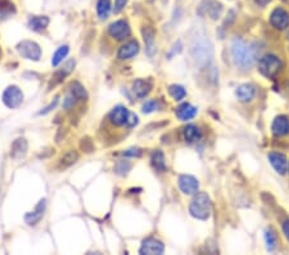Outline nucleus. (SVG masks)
<instances>
[{"instance_id":"1","label":"nucleus","mask_w":289,"mask_h":255,"mask_svg":"<svg viewBox=\"0 0 289 255\" xmlns=\"http://www.w3.org/2000/svg\"><path fill=\"white\" fill-rule=\"evenodd\" d=\"M261 53L259 43H252V44H245L244 40L234 39L231 44V57L237 66L248 69L252 67L257 62Z\"/></svg>"},{"instance_id":"2","label":"nucleus","mask_w":289,"mask_h":255,"mask_svg":"<svg viewBox=\"0 0 289 255\" xmlns=\"http://www.w3.org/2000/svg\"><path fill=\"white\" fill-rule=\"evenodd\" d=\"M189 213L193 218L199 220H207L212 213L211 199L204 192H197L189 205Z\"/></svg>"},{"instance_id":"3","label":"nucleus","mask_w":289,"mask_h":255,"mask_svg":"<svg viewBox=\"0 0 289 255\" xmlns=\"http://www.w3.org/2000/svg\"><path fill=\"white\" fill-rule=\"evenodd\" d=\"M190 53L199 66H204L212 59V44L206 36H197L190 45Z\"/></svg>"},{"instance_id":"4","label":"nucleus","mask_w":289,"mask_h":255,"mask_svg":"<svg viewBox=\"0 0 289 255\" xmlns=\"http://www.w3.org/2000/svg\"><path fill=\"white\" fill-rule=\"evenodd\" d=\"M283 63H281L280 58L274 54H267V56L262 57L259 62V70L265 78H274L280 72Z\"/></svg>"},{"instance_id":"5","label":"nucleus","mask_w":289,"mask_h":255,"mask_svg":"<svg viewBox=\"0 0 289 255\" xmlns=\"http://www.w3.org/2000/svg\"><path fill=\"white\" fill-rule=\"evenodd\" d=\"M17 50H18L19 56H22V58L28 59V61H39L43 54L40 45L32 40H22L17 45Z\"/></svg>"},{"instance_id":"6","label":"nucleus","mask_w":289,"mask_h":255,"mask_svg":"<svg viewBox=\"0 0 289 255\" xmlns=\"http://www.w3.org/2000/svg\"><path fill=\"white\" fill-rule=\"evenodd\" d=\"M23 93L22 90L18 88L17 85H9L8 88L4 89L3 92V103L11 110H14V108H18L19 106L23 103Z\"/></svg>"},{"instance_id":"7","label":"nucleus","mask_w":289,"mask_h":255,"mask_svg":"<svg viewBox=\"0 0 289 255\" xmlns=\"http://www.w3.org/2000/svg\"><path fill=\"white\" fill-rule=\"evenodd\" d=\"M269 20L276 30H285L289 27V12L283 7H275L270 13Z\"/></svg>"},{"instance_id":"8","label":"nucleus","mask_w":289,"mask_h":255,"mask_svg":"<svg viewBox=\"0 0 289 255\" xmlns=\"http://www.w3.org/2000/svg\"><path fill=\"white\" fill-rule=\"evenodd\" d=\"M108 34L116 40H124L131 34V27L126 20H117L108 26Z\"/></svg>"},{"instance_id":"9","label":"nucleus","mask_w":289,"mask_h":255,"mask_svg":"<svg viewBox=\"0 0 289 255\" xmlns=\"http://www.w3.org/2000/svg\"><path fill=\"white\" fill-rule=\"evenodd\" d=\"M165 251V245L160 240L154 237H148L143 241L139 252L143 255H161Z\"/></svg>"},{"instance_id":"10","label":"nucleus","mask_w":289,"mask_h":255,"mask_svg":"<svg viewBox=\"0 0 289 255\" xmlns=\"http://www.w3.org/2000/svg\"><path fill=\"white\" fill-rule=\"evenodd\" d=\"M177 184H179L180 191L184 195H196L199 188L198 179L189 174L180 175L179 180H177Z\"/></svg>"},{"instance_id":"11","label":"nucleus","mask_w":289,"mask_h":255,"mask_svg":"<svg viewBox=\"0 0 289 255\" xmlns=\"http://www.w3.org/2000/svg\"><path fill=\"white\" fill-rule=\"evenodd\" d=\"M130 111L127 110L125 106H116L111 110L110 115H108V119L112 122L115 126H124L127 124V120H129Z\"/></svg>"},{"instance_id":"12","label":"nucleus","mask_w":289,"mask_h":255,"mask_svg":"<svg viewBox=\"0 0 289 255\" xmlns=\"http://www.w3.org/2000/svg\"><path fill=\"white\" fill-rule=\"evenodd\" d=\"M45 210H47V199H42L32 211H28V213L26 214L25 222L27 223L28 226H36L43 219Z\"/></svg>"},{"instance_id":"13","label":"nucleus","mask_w":289,"mask_h":255,"mask_svg":"<svg viewBox=\"0 0 289 255\" xmlns=\"http://www.w3.org/2000/svg\"><path fill=\"white\" fill-rule=\"evenodd\" d=\"M139 49H140V45H139L138 40H129V42L120 47L119 52H117V57H119V59H122V61L131 59L138 54Z\"/></svg>"},{"instance_id":"14","label":"nucleus","mask_w":289,"mask_h":255,"mask_svg":"<svg viewBox=\"0 0 289 255\" xmlns=\"http://www.w3.org/2000/svg\"><path fill=\"white\" fill-rule=\"evenodd\" d=\"M269 161L271 164V167L279 173V174H285L288 172V160L286 156L280 152H270L269 153Z\"/></svg>"},{"instance_id":"15","label":"nucleus","mask_w":289,"mask_h":255,"mask_svg":"<svg viewBox=\"0 0 289 255\" xmlns=\"http://www.w3.org/2000/svg\"><path fill=\"white\" fill-rule=\"evenodd\" d=\"M271 132L276 137H283L289 134V117L285 115L276 116L271 124Z\"/></svg>"},{"instance_id":"16","label":"nucleus","mask_w":289,"mask_h":255,"mask_svg":"<svg viewBox=\"0 0 289 255\" xmlns=\"http://www.w3.org/2000/svg\"><path fill=\"white\" fill-rule=\"evenodd\" d=\"M197 112H198L197 107H194V106L190 105V103H182V105H180L179 107H176V110H175V115H176L177 119L182 120V121H189V120L194 119Z\"/></svg>"},{"instance_id":"17","label":"nucleus","mask_w":289,"mask_h":255,"mask_svg":"<svg viewBox=\"0 0 289 255\" xmlns=\"http://www.w3.org/2000/svg\"><path fill=\"white\" fill-rule=\"evenodd\" d=\"M235 95H237V98L240 102L248 103L254 100L255 95H256V88L254 85H250V84H242L235 90Z\"/></svg>"},{"instance_id":"18","label":"nucleus","mask_w":289,"mask_h":255,"mask_svg":"<svg viewBox=\"0 0 289 255\" xmlns=\"http://www.w3.org/2000/svg\"><path fill=\"white\" fill-rule=\"evenodd\" d=\"M152 81L146 79H138L132 84V93L138 98H146L152 90Z\"/></svg>"},{"instance_id":"19","label":"nucleus","mask_w":289,"mask_h":255,"mask_svg":"<svg viewBox=\"0 0 289 255\" xmlns=\"http://www.w3.org/2000/svg\"><path fill=\"white\" fill-rule=\"evenodd\" d=\"M27 148H28V144L25 138L16 139V141L12 143L11 156L13 158H16V160L25 157V155L27 153Z\"/></svg>"},{"instance_id":"20","label":"nucleus","mask_w":289,"mask_h":255,"mask_svg":"<svg viewBox=\"0 0 289 255\" xmlns=\"http://www.w3.org/2000/svg\"><path fill=\"white\" fill-rule=\"evenodd\" d=\"M75 66H76V61H75V59H68L61 69L55 72L54 78H53V85H55V84L61 83L62 80H64V78H67V76L74 71Z\"/></svg>"},{"instance_id":"21","label":"nucleus","mask_w":289,"mask_h":255,"mask_svg":"<svg viewBox=\"0 0 289 255\" xmlns=\"http://www.w3.org/2000/svg\"><path fill=\"white\" fill-rule=\"evenodd\" d=\"M143 39L146 43V53L149 57H152L156 53V43H154V31L151 27H144L143 31Z\"/></svg>"},{"instance_id":"22","label":"nucleus","mask_w":289,"mask_h":255,"mask_svg":"<svg viewBox=\"0 0 289 255\" xmlns=\"http://www.w3.org/2000/svg\"><path fill=\"white\" fill-rule=\"evenodd\" d=\"M49 22V17L47 16H32L28 20V27L35 33H40L48 27Z\"/></svg>"},{"instance_id":"23","label":"nucleus","mask_w":289,"mask_h":255,"mask_svg":"<svg viewBox=\"0 0 289 255\" xmlns=\"http://www.w3.org/2000/svg\"><path fill=\"white\" fill-rule=\"evenodd\" d=\"M183 136H184V139L188 143H194V142H198L201 139L202 132L197 125L189 124L184 128Z\"/></svg>"},{"instance_id":"24","label":"nucleus","mask_w":289,"mask_h":255,"mask_svg":"<svg viewBox=\"0 0 289 255\" xmlns=\"http://www.w3.org/2000/svg\"><path fill=\"white\" fill-rule=\"evenodd\" d=\"M151 163H152V165H153L154 169L158 170V172H161V173L166 172V169H167L165 155H163L162 151H160V150L154 151V152L152 153Z\"/></svg>"},{"instance_id":"25","label":"nucleus","mask_w":289,"mask_h":255,"mask_svg":"<svg viewBox=\"0 0 289 255\" xmlns=\"http://www.w3.org/2000/svg\"><path fill=\"white\" fill-rule=\"evenodd\" d=\"M95 9L96 16L99 17V20L104 21L107 20L111 11H112V3H111V0H98Z\"/></svg>"},{"instance_id":"26","label":"nucleus","mask_w":289,"mask_h":255,"mask_svg":"<svg viewBox=\"0 0 289 255\" xmlns=\"http://www.w3.org/2000/svg\"><path fill=\"white\" fill-rule=\"evenodd\" d=\"M16 12V6L11 0H0V20H7L9 17L14 16Z\"/></svg>"},{"instance_id":"27","label":"nucleus","mask_w":289,"mask_h":255,"mask_svg":"<svg viewBox=\"0 0 289 255\" xmlns=\"http://www.w3.org/2000/svg\"><path fill=\"white\" fill-rule=\"evenodd\" d=\"M224 11V6L218 2V0H209L208 3V8H207V13L211 17L212 20H219L223 14Z\"/></svg>"},{"instance_id":"28","label":"nucleus","mask_w":289,"mask_h":255,"mask_svg":"<svg viewBox=\"0 0 289 255\" xmlns=\"http://www.w3.org/2000/svg\"><path fill=\"white\" fill-rule=\"evenodd\" d=\"M68 52H69V47L67 44L61 45V47L58 48V49L54 52V54H53V58H52L53 67L59 66V65L63 62V59L68 56Z\"/></svg>"},{"instance_id":"29","label":"nucleus","mask_w":289,"mask_h":255,"mask_svg":"<svg viewBox=\"0 0 289 255\" xmlns=\"http://www.w3.org/2000/svg\"><path fill=\"white\" fill-rule=\"evenodd\" d=\"M168 94L171 95L173 101H176V102H180L185 98L187 95V90H185L184 86L179 85V84H172V85L168 86Z\"/></svg>"},{"instance_id":"30","label":"nucleus","mask_w":289,"mask_h":255,"mask_svg":"<svg viewBox=\"0 0 289 255\" xmlns=\"http://www.w3.org/2000/svg\"><path fill=\"white\" fill-rule=\"evenodd\" d=\"M69 90H71L72 93L75 94V97L77 98V100L80 101H84L88 98V93H86V89L84 88L83 84H80L79 81H75V83L71 84V88H69Z\"/></svg>"},{"instance_id":"31","label":"nucleus","mask_w":289,"mask_h":255,"mask_svg":"<svg viewBox=\"0 0 289 255\" xmlns=\"http://www.w3.org/2000/svg\"><path fill=\"white\" fill-rule=\"evenodd\" d=\"M77 160H79V153H77L76 151H67V152L61 157V167L62 168L71 167V165H74Z\"/></svg>"},{"instance_id":"32","label":"nucleus","mask_w":289,"mask_h":255,"mask_svg":"<svg viewBox=\"0 0 289 255\" xmlns=\"http://www.w3.org/2000/svg\"><path fill=\"white\" fill-rule=\"evenodd\" d=\"M131 168H132L131 163H129V161H126V160H120L115 164V173L117 175L125 177V175L129 174Z\"/></svg>"},{"instance_id":"33","label":"nucleus","mask_w":289,"mask_h":255,"mask_svg":"<svg viewBox=\"0 0 289 255\" xmlns=\"http://www.w3.org/2000/svg\"><path fill=\"white\" fill-rule=\"evenodd\" d=\"M265 242H266V247L269 251H273L276 246V235L271 228L265 231Z\"/></svg>"},{"instance_id":"34","label":"nucleus","mask_w":289,"mask_h":255,"mask_svg":"<svg viewBox=\"0 0 289 255\" xmlns=\"http://www.w3.org/2000/svg\"><path fill=\"white\" fill-rule=\"evenodd\" d=\"M158 110V101L157 100H149L141 107V111L144 114H152V112L157 111Z\"/></svg>"},{"instance_id":"35","label":"nucleus","mask_w":289,"mask_h":255,"mask_svg":"<svg viewBox=\"0 0 289 255\" xmlns=\"http://www.w3.org/2000/svg\"><path fill=\"white\" fill-rule=\"evenodd\" d=\"M76 101H79L77 100L76 97H75V94L74 93L69 90L68 93L66 94V97H64V100H63V108L64 110H69V108H72L75 106V103H76Z\"/></svg>"},{"instance_id":"36","label":"nucleus","mask_w":289,"mask_h":255,"mask_svg":"<svg viewBox=\"0 0 289 255\" xmlns=\"http://www.w3.org/2000/svg\"><path fill=\"white\" fill-rule=\"evenodd\" d=\"M143 151L138 147H131V148H127L126 151L122 152V155L126 156V157H140Z\"/></svg>"},{"instance_id":"37","label":"nucleus","mask_w":289,"mask_h":255,"mask_svg":"<svg viewBox=\"0 0 289 255\" xmlns=\"http://www.w3.org/2000/svg\"><path fill=\"white\" fill-rule=\"evenodd\" d=\"M127 2H129V0H115V7H113L115 13H120L121 11H124V8L126 7Z\"/></svg>"},{"instance_id":"38","label":"nucleus","mask_w":289,"mask_h":255,"mask_svg":"<svg viewBox=\"0 0 289 255\" xmlns=\"http://www.w3.org/2000/svg\"><path fill=\"white\" fill-rule=\"evenodd\" d=\"M58 100H59V98H58V97H55V98H54V101H53V102H52V103H50V105H49V106H47V107H45V108H43L42 111L39 112V115H47V114H49V112H50V111H52V110H54V108H55V106H57V105H58Z\"/></svg>"},{"instance_id":"39","label":"nucleus","mask_w":289,"mask_h":255,"mask_svg":"<svg viewBox=\"0 0 289 255\" xmlns=\"http://www.w3.org/2000/svg\"><path fill=\"white\" fill-rule=\"evenodd\" d=\"M139 122V119H138V116L135 114H132V112H130V115H129V120H127V126L129 128H132V126H135V125L138 124Z\"/></svg>"},{"instance_id":"40","label":"nucleus","mask_w":289,"mask_h":255,"mask_svg":"<svg viewBox=\"0 0 289 255\" xmlns=\"http://www.w3.org/2000/svg\"><path fill=\"white\" fill-rule=\"evenodd\" d=\"M182 48H183V45H182V43H180V42H177L176 44H173L172 49H171V52L168 53V57H172L173 54H177V53L182 52Z\"/></svg>"},{"instance_id":"41","label":"nucleus","mask_w":289,"mask_h":255,"mask_svg":"<svg viewBox=\"0 0 289 255\" xmlns=\"http://www.w3.org/2000/svg\"><path fill=\"white\" fill-rule=\"evenodd\" d=\"M254 2L257 7H260V8H265V7H267L270 3H271V0H254Z\"/></svg>"},{"instance_id":"42","label":"nucleus","mask_w":289,"mask_h":255,"mask_svg":"<svg viewBox=\"0 0 289 255\" xmlns=\"http://www.w3.org/2000/svg\"><path fill=\"white\" fill-rule=\"evenodd\" d=\"M226 17H229V18H226L225 23H226V25H230V23L235 20V12L233 11V9H231V11L228 12V16H226Z\"/></svg>"},{"instance_id":"43","label":"nucleus","mask_w":289,"mask_h":255,"mask_svg":"<svg viewBox=\"0 0 289 255\" xmlns=\"http://www.w3.org/2000/svg\"><path fill=\"white\" fill-rule=\"evenodd\" d=\"M283 233L286 237V240L289 241V220H286V222L283 223Z\"/></svg>"},{"instance_id":"44","label":"nucleus","mask_w":289,"mask_h":255,"mask_svg":"<svg viewBox=\"0 0 289 255\" xmlns=\"http://www.w3.org/2000/svg\"><path fill=\"white\" fill-rule=\"evenodd\" d=\"M288 40H289V34H288Z\"/></svg>"},{"instance_id":"45","label":"nucleus","mask_w":289,"mask_h":255,"mask_svg":"<svg viewBox=\"0 0 289 255\" xmlns=\"http://www.w3.org/2000/svg\"><path fill=\"white\" fill-rule=\"evenodd\" d=\"M288 173H289V167H288Z\"/></svg>"}]
</instances>
